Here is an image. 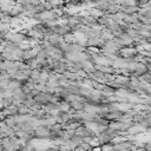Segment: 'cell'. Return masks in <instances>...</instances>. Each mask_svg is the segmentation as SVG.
Returning a JSON list of instances; mask_svg holds the SVG:
<instances>
[{
    "mask_svg": "<svg viewBox=\"0 0 151 151\" xmlns=\"http://www.w3.org/2000/svg\"><path fill=\"white\" fill-rule=\"evenodd\" d=\"M5 39H6L7 41H11V43L20 44V43H23V41L26 40V37H25L23 33H18V32H9V33H6Z\"/></svg>",
    "mask_w": 151,
    "mask_h": 151,
    "instance_id": "cell-1",
    "label": "cell"
},
{
    "mask_svg": "<svg viewBox=\"0 0 151 151\" xmlns=\"http://www.w3.org/2000/svg\"><path fill=\"white\" fill-rule=\"evenodd\" d=\"M0 13H1V10H0Z\"/></svg>",
    "mask_w": 151,
    "mask_h": 151,
    "instance_id": "cell-2",
    "label": "cell"
}]
</instances>
